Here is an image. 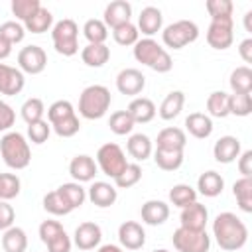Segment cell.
<instances>
[{"instance_id":"1","label":"cell","mask_w":252,"mask_h":252,"mask_svg":"<svg viewBox=\"0 0 252 252\" xmlns=\"http://www.w3.org/2000/svg\"><path fill=\"white\" fill-rule=\"evenodd\" d=\"M213 236L217 244L226 252L240 250L248 240V228L240 217L230 211L219 213L213 220Z\"/></svg>"},{"instance_id":"2","label":"cell","mask_w":252,"mask_h":252,"mask_svg":"<svg viewBox=\"0 0 252 252\" xmlns=\"http://www.w3.org/2000/svg\"><path fill=\"white\" fill-rule=\"evenodd\" d=\"M0 156L10 169H16V171L26 169L32 161V150H30L28 138L14 130L6 132L0 138Z\"/></svg>"},{"instance_id":"3","label":"cell","mask_w":252,"mask_h":252,"mask_svg":"<svg viewBox=\"0 0 252 252\" xmlns=\"http://www.w3.org/2000/svg\"><path fill=\"white\" fill-rule=\"evenodd\" d=\"M112 96L104 85H89L79 96V114L87 120L102 118L110 108Z\"/></svg>"},{"instance_id":"4","label":"cell","mask_w":252,"mask_h":252,"mask_svg":"<svg viewBox=\"0 0 252 252\" xmlns=\"http://www.w3.org/2000/svg\"><path fill=\"white\" fill-rule=\"evenodd\" d=\"M51 41L59 55L71 57L79 51V26L71 18H63L51 28Z\"/></svg>"},{"instance_id":"5","label":"cell","mask_w":252,"mask_h":252,"mask_svg":"<svg viewBox=\"0 0 252 252\" xmlns=\"http://www.w3.org/2000/svg\"><path fill=\"white\" fill-rule=\"evenodd\" d=\"M199 37V26L193 20H177L163 28L161 41L169 49H183Z\"/></svg>"},{"instance_id":"6","label":"cell","mask_w":252,"mask_h":252,"mask_svg":"<svg viewBox=\"0 0 252 252\" xmlns=\"http://www.w3.org/2000/svg\"><path fill=\"white\" fill-rule=\"evenodd\" d=\"M96 167L110 179H116L122 169L128 165V159H126V154L122 152V148L114 142H106L98 148L96 152Z\"/></svg>"},{"instance_id":"7","label":"cell","mask_w":252,"mask_h":252,"mask_svg":"<svg viewBox=\"0 0 252 252\" xmlns=\"http://www.w3.org/2000/svg\"><path fill=\"white\" fill-rule=\"evenodd\" d=\"M173 246L177 252H209L211 236L207 230H191V228H175L173 230Z\"/></svg>"},{"instance_id":"8","label":"cell","mask_w":252,"mask_h":252,"mask_svg":"<svg viewBox=\"0 0 252 252\" xmlns=\"http://www.w3.org/2000/svg\"><path fill=\"white\" fill-rule=\"evenodd\" d=\"M234 41V24L232 20H211L207 28V43L213 49H228Z\"/></svg>"},{"instance_id":"9","label":"cell","mask_w":252,"mask_h":252,"mask_svg":"<svg viewBox=\"0 0 252 252\" xmlns=\"http://www.w3.org/2000/svg\"><path fill=\"white\" fill-rule=\"evenodd\" d=\"M47 67V53L39 45H26L18 53V69L28 75H39Z\"/></svg>"},{"instance_id":"10","label":"cell","mask_w":252,"mask_h":252,"mask_svg":"<svg viewBox=\"0 0 252 252\" xmlns=\"http://www.w3.org/2000/svg\"><path fill=\"white\" fill-rule=\"evenodd\" d=\"M118 242L124 250H140L146 244V230L136 220H124L118 226Z\"/></svg>"},{"instance_id":"11","label":"cell","mask_w":252,"mask_h":252,"mask_svg":"<svg viewBox=\"0 0 252 252\" xmlns=\"http://www.w3.org/2000/svg\"><path fill=\"white\" fill-rule=\"evenodd\" d=\"M102 240V230L96 222L93 220H85L75 228L73 234V244L79 250H94Z\"/></svg>"},{"instance_id":"12","label":"cell","mask_w":252,"mask_h":252,"mask_svg":"<svg viewBox=\"0 0 252 252\" xmlns=\"http://www.w3.org/2000/svg\"><path fill=\"white\" fill-rule=\"evenodd\" d=\"M146 87V77L142 71L134 69V67H128V69H122L118 75H116V89L118 93L122 94H128V96H134L140 94Z\"/></svg>"},{"instance_id":"13","label":"cell","mask_w":252,"mask_h":252,"mask_svg":"<svg viewBox=\"0 0 252 252\" xmlns=\"http://www.w3.org/2000/svg\"><path fill=\"white\" fill-rule=\"evenodd\" d=\"M96 171H98L96 161H94L91 156H87V154H79V156H75V158L69 161V175H71L73 181H77V183L94 181Z\"/></svg>"},{"instance_id":"14","label":"cell","mask_w":252,"mask_h":252,"mask_svg":"<svg viewBox=\"0 0 252 252\" xmlns=\"http://www.w3.org/2000/svg\"><path fill=\"white\" fill-rule=\"evenodd\" d=\"M87 199L100 207V209H106V207H112L118 199V189L108 183V181H93L91 187L87 189Z\"/></svg>"},{"instance_id":"15","label":"cell","mask_w":252,"mask_h":252,"mask_svg":"<svg viewBox=\"0 0 252 252\" xmlns=\"http://www.w3.org/2000/svg\"><path fill=\"white\" fill-rule=\"evenodd\" d=\"M24 85H26V77L18 67L0 63V94H6V96L20 94Z\"/></svg>"},{"instance_id":"16","label":"cell","mask_w":252,"mask_h":252,"mask_svg":"<svg viewBox=\"0 0 252 252\" xmlns=\"http://www.w3.org/2000/svg\"><path fill=\"white\" fill-rule=\"evenodd\" d=\"M179 220H181V226L183 228H191V230H205L207 226V220H209V211L205 205H201L199 201L187 205L181 209V215H179Z\"/></svg>"},{"instance_id":"17","label":"cell","mask_w":252,"mask_h":252,"mask_svg":"<svg viewBox=\"0 0 252 252\" xmlns=\"http://www.w3.org/2000/svg\"><path fill=\"white\" fill-rule=\"evenodd\" d=\"M102 16H104L102 18L104 26L110 28V30H114V28L124 26V24H128L132 20V6L126 0H114V2H110L104 8V14Z\"/></svg>"},{"instance_id":"18","label":"cell","mask_w":252,"mask_h":252,"mask_svg":"<svg viewBox=\"0 0 252 252\" xmlns=\"http://www.w3.org/2000/svg\"><path fill=\"white\" fill-rule=\"evenodd\" d=\"M165 49L154 39V37H142V39H138L136 43H134V59L138 61V63H142V65H146V67H154V63L158 61V57L163 53Z\"/></svg>"},{"instance_id":"19","label":"cell","mask_w":252,"mask_h":252,"mask_svg":"<svg viewBox=\"0 0 252 252\" xmlns=\"http://www.w3.org/2000/svg\"><path fill=\"white\" fill-rule=\"evenodd\" d=\"M242 152L240 140L236 136H220L213 146V158L219 163H232Z\"/></svg>"},{"instance_id":"20","label":"cell","mask_w":252,"mask_h":252,"mask_svg":"<svg viewBox=\"0 0 252 252\" xmlns=\"http://www.w3.org/2000/svg\"><path fill=\"white\" fill-rule=\"evenodd\" d=\"M140 217H142V222H146L150 226L163 224L169 217V205L165 201H159V199H150L142 205Z\"/></svg>"},{"instance_id":"21","label":"cell","mask_w":252,"mask_h":252,"mask_svg":"<svg viewBox=\"0 0 252 252\" xmlns=\"http://www.w3.org/2000/svg\"><path fill=\"white\" fill-rule=\"evenodd\" d=\"M161 26H163V16H161L159 8H156V6L142 8V12L138 16V26H136L138 32H142L146 37H152L158 32H161Z\"/></svg>"},{"instance_id":"22","label":"cell","mask_w":252,"mask_h":252,"mask_svg":"<svg viewBox=\"0 0 252 252\" xmlns=\"http://www.w3.org/2000/svg\"><path fill=\"white\" fill-rule=\"evenodd\" d=\"M126 110L132 116L134 124H148V122H152L156 118V112H158L154 100L148 98V96H136V98H132V102L128 104Z\"/></svg>"},{"instance_id":"23","label":"cell","mask_w":252,"mask_h":252,"mask_svg":"<svg viewBox=\"0 0 252 252\" xmlns=\"http://www.w3.org/2000/svg\"><path fill=\"white\" fill-rule=\"evenodd\" d=\"M185 128L193 138L205 140L213 134V118L205 112H191L185 118Z\"/></svg>"},{"instance_id":"24","label":"cell","mask_w":252,"mask_h":252,"mask_svg":"<svg viewBox=\"0 0 252 252\" xmlns=\"http://www.w3.org/2000/svg\"><path fill=\"white\" fill-rule=\"evenodd\" d=\"M185 144H187V136L177 126H167V128L159 130V134L156 138V146L163 148V150H185Z\"/></svg>"},{"instance_id":"25","label":"cell","mask_w":252,"mask_h":252,"mask_svg":"<svg viewBox=\"0 0 252 252\" xmlns=\"http://www.w3.org/2000/svg\"><path fill=\"white\" fill-rule=\"evenodd\" d=\"M126 152H128L130 158H134L136 163H138V161H146V159L154 154V146H152V140H150L146 134L138 132V134H132V136L128 138V142H126Z\"/></svg>"},{"instance_id":"26","label":"cell","mask_w":252,"mask_h":252,"mask_svg":"<svg viewBox=\"0 0 252 252\" xmlns=\"http://www.w3.org/2000/svg\"><path fill=\"white\" fill-rule=\"evenodd\" d=\"M222 189H224L222 175L217 173V171H213V169H209V171H205V173L199 175L197 189L195 191L201 193V195H205V197H219L222 193Z\"/></svg>"},{"instance_id":"27","label":"cell","mask_w":252,"mask_h":252,"mask_svg":"<svg viewBox=\"0 0 252 252\" xmlns=\"http://www.w3.org/2000/svg\"><path fill=\"white\" fill-rule=\"evenodd\" d=\"M81 59L87 67H102L110 59V47L106 43H89L81 49Z\"/></svg>"},{"instance_id":"28","label":"cell","mask_w":252,"mask_h":252,"mask_svg":"<svg viewBox=\"0 0 252 252\" xmlns=\"http://www.w3.org/2000/svg\"><path fill=\"white\" fill-rule=\"evenodd\" d=\"M185 104V94L181 91H171L165 94V98L159 104V118L163 120H173L175 116H179V112L183 110Z\"/></svg>"},{"instance_id":"29","label":"cell","mask_w":252,"mask_h":252,"mask_svg":"<svg viewBox=\"0 0 252 252\" xmlns=\"http://www.w3.org/2000/svg\"><path fill=\"white\" fill-rule=\"evenodd\" d=\"M154 161L159 169L163 171H175L183 165V150H163L156 148L154 152Z\"/></svg>"},{"instance_id":"30","label":"cell","mask_w":252,"mask_h":252,"mask_svg":"<svg viewBox=\"0 0 252 252\" xmlns=\"http://www.w3.org/2000/svg\"><path fill=\"white\" fill-rule=\"evenodd\" d=\"M2 248L4 252H26L28 248V234L20 226H10L2 234Z\"/></svg>"},{"instance_id":"31","label":"cell","mask_w":252,"mask_h":252,"mask_svg":"<svg viewBox=\"0 0 252 252\" xmlns=\"http://www.w3.org/2000/svg\"><path fill=\"white\" fill-rule=\"evenodd\" d=\"M232 195L244 213H252V177H240L232 183Z\"/></svg>"},{"instance_id":"32","label":"cell","mask_w":252,"mask_h":252,"mask_svg":"<svg viewBox=\"0 0 252 252\" xmlns=\"http://www.w3.org/2000/svg\"><path fill=\"white\" fill-rule=\"evenodd\" d=\"M24 28L26 32H32V33H45L53 28V14L45 6H41L32 18L24 22Z\"/></svg>"},{"instance_id":"33","label":"cell","mask_w":252,"mask_h":252,"mask_svg":"<svg viewBox=\"0 0 252 252\" xmlns=\"http://www.w3.org/2000/svg\"><path fill=\"white\" fill-rule=\"evenodd\" d=\"M228 85L232 89V93H252V69L248 65H240L236 69H232Z\"/></svg>"},{"instance_id":"34","label":"cell","mask_w":252,"mask_h":252,"mask_svg":"<svg viewBox=\"0 0 252 252\" xmlns=\"http://www.w3.org/2000/svg\"><path fill=\"white\" fill-rule=\"evenodd\" d=\"M57 191L65 197V201L71 205V209H73V211H75V209H79V207H83V205H85V201H87V189H85L81 183H77V181L63 183V185H59V187H57Z\"/></svg>"},{"instance_id":"35","label":"cell","mask_w":252,"mask_h":252,"mask_svg":"<svg viewBox=\"0 0 252 252\" xmlns=\"http://www.w3.org/2000/svg\"><path fill=\"white\" fill-rule=\"evenodd\" d=\"M43 209H45V213H49L53 217H65V215H69L73 211L71 205L65 201V197L57 189L43 195Z\"/></svg>"},{"instance_id":"36","label":"cell","mask_w":252,"mask_h":252,"mask_svg":"<svg viewBox=\"0 0 252 252\" xmlns=\"http://www.w3.org/2000/svg\"><path fill=\"white\" fill-rule=\"evenodd\" d=\"M207 112L211 118H226L228 116V94L224 91H213L207 96Z\"/></svg>"},{"instance_id":"37","label":"cell","mask_w":252,"mask_h":252,"mask_svg":"<svg viewBox=\"0 0 252 252\" xmlns=\"http://www.w3.org/2000/svg\"><path fill=\"white\" fill-rule=\"evenodd\" d=\"M195 201H197V191L187 183H177L169 189V203L173 207L183 209V207H187Z\"/></svg>"},{"instance_id":"38","label":"cell","mask_w":252,"mask_h":252,"mask_svg":"<svg viewBox=\"0 0 252 252\" xmlns=\"http://www.w3.org/2000/svg\"><path fill=\"white\" fill-rule=\"evenodd\" d=\"M83 35L89 43H104L106 37H108V28L104 26L102 20L98 18H93V20H87L85 26H83Z\"/></svg>"},{"instance_id":"39","label":"cell","mask_w":252,"mask_h":252,"mask_svg":"<svg viewBox=\"0 0 252 252\" xmlns=\"http://www.w3.org/2000/svg\"><path fill=\"white\" fill-rule=\"evenodd\" d=\"M134 120H132V116L128 114V110H116V112H112L110 114V118H108V128H110V132H114L116 136H126V134H130L132 130H134Z\"/></svg>"},{"instance_id":"40","label":"cell","mask_w":252,"mask_h":252,"mask_svg":"<svg viewBox=\"0 0 252 252\" xmlns=\"http://www.w3.org/2000/svg\"><path fill=\"white\" fill-rule=\"evenodd\" d=\"M252 112V96L246 93H232L228 94V114L234 116H248Z\"/></svg>"},{"instance_id":"41","label":"cell","mask_w":252,"mask_h":252,"mask_svg":"<svg viewBox=\"0 0 252 252\" xmlns=\"http://www.w3.org/2000/svg\"><path fill=\"white\" fill-rule=\"evenodd\" d=\"M20 114H22V118H24L26 124H33V122H37V120H43V114H45L43 100L37 98V96L28 98V100L22 104Z\"/></svg>"},{"instance_id":"42","label":"cell","mask_w":252,"mask_h":252,"mask_svg":"<svg viewBox=\"0 0 252 252\" xmlns=\"http://www.w3.org/2000/svg\"><path fill=\"white\" fill-rule=\"evenodd\" d=\"M142 179V167H140V163H130L128 161V165L122 169V173L114 179V187L116 189H130V187H134L138 181Z\"/></svg>"},{"instance_id":"43","label":"cell","mask_w":252,"mask_h":252,"mask_svg":"<svg viewBox=\"0 0 252 252\" xmlns=\"http://www.w3.org/2000/svg\"><path fill=\"white\" fill-rule=\"evenodd\" d=\"M22 191V181L16 173H0V201H10Z\"/></svg>"},{"instance_id":"44","label":"cell","mask_w":252,"mask_h":252,"mask_svg":"<svg viewBox=\"0 0 252 252\" xmlns=\"http://www.w3.org/2000/svg\"><path fill=\"white\" fill-rule=\"evenodd\" d=\"M112 37H114V41H116L118 45L128 47V45H134V43L140 39V32H138L136 24L128 22V24H124V26L114 28V30H112Z\"/></svg>"},{"instance_id":"45","label":"cell","mask_w":252,"mask_h":252,"mask_svg":"<svg viewBox=\"0 0 252 252\" xmlns=\"http://www.w3.org/2000/svg\"><path fill=\"white\" fill-rule=\"evenodd\" d=\"M211 20H232L234 4L230 0H207L205 4Z\"/></svg>"},{"instance_id":"46","label":"cell","mask_w":252,"mask_h":252,"mask_svg":"<svg viewBox=\"0 0 252 252\" xmlns=\"http://www.w3.org/2000/svg\"><path fill=\"white\" fill-rule=\"evenodd\" d=\"M10 8H12V14L16 16V20L26 22L41 8V2L39 0H12Z\"/></svg>"},{"instance_id":"47","label":"cell","mask_w":252,"mask_h":252,"mask_svg":"<svg viewBox=\"0 0 252 252\" xmlns=\"http://www.w3.org/2000/svg\"><path fill=\"white\" fill-rule=\"evenodd\" d=\"M0 35L10 45H14V43H20L26 37V28H24V24H20L16 20H8V22L0 24Z\"/></svg>"},{"instance_id":"48","label":"cell","mask_w":252,"mask_h":252,"mask_svg":"<svg viewBox=\"0 0 252 252\" xmlns=\"http://www.w3.org/2000/svg\"><path fill=\"white\" fill-rule=\"evenodd\" d=\"M73 114H75V106L69 100L61 98V100H55L53 104H49V108H47V122L55 124V122H59L63 118L73 116Z\"/></svg>"},{"instance_id":"49","label":"cell","mask_w":252,"mask_h":252,"mask_svg":"<svg viewBox=\"0 0 252 252\" xmlns=\"http://www.w3.org/2000/svg\"><path fill=\"white\" fill-rule=\"evenodd\" d=\"M51 130L59 136V138H73L79 130H81V122H79V116L73 114L69 118H63L55 124H51Z\"/></svg>"},{"instance_id":"50","label":"cell","mask_w":252,"mask_h":252,"mask_svg":"<svg viewBox=\"0 0 252 252\" xmlns=\"http://www.w3.org/2000/svg\"><path fill=\"white\" fill-rule=\"evenodd\" d=\"M49 134H51V124L47 120H37L33 124H28V142H32V144L39 146V144L47 142Z\"/></svg>"},{"instance_id":"51","label":"cell","mask_w":252,"mask_h":252,"mask_svg":"<svg viewBox=\"0 0 252 252\" xmlns=\"http://www.w3.org/2000/svg\"><path fill=\"white\" fill-rule=\"evenodd\" d=\"M65 228H63V224L59 222V220H53V219H47V220H43L41 224H39V228H37V232H39V240L43 242V244H47L49 240H53L57 234H61Z\"/></svg>"},{"instance_id":"52","label":"cell","mask_w":252,"mask_h":252,"mask_svg":"<svg viewBox=\"0 0 252 252\" xmlns=\"http://www.w3.org/2000/svg\"><path fill=\"white\" fill-rule=\"evenodd\" d=\"M16 122V110L0 98V132H10V128Z\"/></svg>"},{"instance_id":"53","label":"cell","mask_w":252,"mask_h":252,"mask_svg":"<svg viewBox=\"0 0 252 252\" xmlns=\"http://www.w3.org/2000/svg\"><path fill=\"white\" fill-rule=\"evenodd\" d=\"M47 250L49 252H71V246H73V240L69 238V234L63 230L61 234H57L53 240H49L47 244Z\"/></svg>"},{"instance_id":"54","label":"cell","mask_w":252,"mask_h":252,"mask_svg":"<svg viewBox=\"0 0 252 252\" xmlns=\"http://www.w3.org/2000/svg\"><path fill=\"white\" fill-rule=\"evenodd\" d=\"M16 220V211L8 201H0V230H8L10 226H14Z\"/></svg>"},{"instance_id":"55","label":"cell","mask_w":252,"mask_h":252,"mask_svg":"<svg viewBox=\"0 0 252 252\" xmlns=\"http://www.w3.org/2000/svg\"><path fill=\"white\" fill-rule=\"evenodd\" d=\"M238 159V171L242 173V177H252V150H244L240 152Z\"/></svg>"},{"instance_id":"56","label":"cell","mask_w":252,"mask_h":252,"mask_svg":"<svg viewBox=\"0 0 252 252\" xmlns=\"http://www.w3.org/2000/svg\"><path fill=\"white\" fill-rule=\"evenodd\" d=\"M238 53H240V57H242L244 63H252V37H246V39L240 41Z\"/></svg>"},{"instance_id":"57","label":"cell","mask_w":252,"mask_h":252,"mask_svg":"<svg viewBox=\"0 0 252 252\" xmlns=\"http://www.w3.org/2000/svg\"><path fill=\"white\" fill-rule=\"evenodd\" d=\"M10 53H12V45L0 35V61L6 59V57H10Z\"/></svg>"},{"instance_id":"58","label":"cell","mask_w":252,"mask_h":252,"mask_svg":"<svg viewBox=\"0 0 252 252\" xmlns=\"http://www.w3.org/2000/svg\"><path fill=\"white\" fill-rule=\"evenodd\" d=\"M96 252H126V250L118 244H102V246H98Z\"/></svg>"},{"instance_id":"59","label":"cell","mask_w":252,"mask_h":252,"mask_svg":"<svg viewBox=\"0 0 252 252\" xmlns=\"http://www.w3.org/2000/svg\"><path fill=\"white\" fill-rule=\"evenodd\" d=\"M244 28H246V32H252V10H248L244 14Z\"/></svg>"},{"instance_id":"60","label":"cell","mask_w":252,"mask_h":252,"mask_svg":"<svg viewBox=\"0 0 252 252\" xmlns=\"http://www.w3.org/2000/svg\"><path fill=\"white\" fill-rule=\"evenodd\" d=\"M152 252H169V250H165V248H156V250H152Z\"/></svg>"}]
</instances>
